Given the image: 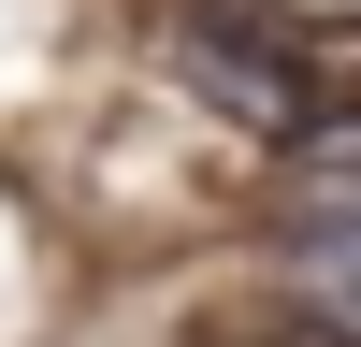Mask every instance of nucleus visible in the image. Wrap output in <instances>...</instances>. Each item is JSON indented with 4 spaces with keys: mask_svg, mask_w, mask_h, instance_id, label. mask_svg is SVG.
I'll list each match as a JSON object with an SVG mask.
<instances>
[{
    "mask_svg": "<svg viewBox=\"0 0 361 347\" xmlns=\"http://www.w3.org/2000/svg\"><path fill=\"white\" fill-rule=\"evenodd\" d=\"M159 58H173V73H188L217 116H231V130H275V145L304 130V58H289L260 15H217V0H188V15L159 29Z\"/></svg>",
    "mask_w": 361,
    "mask_h": 347,
    "instance_id": "f257e3e1",
    "label": "nucleus"
},
{
    "mask_svg": "<svg viewBox=\"0 0 361 347\" xmlns=\"http://www.w3.org/2000/svg\"><path fill=\"white\" fill-rule=\"evenodd\" d=\"M275 318L304 347H361V231H289L275 246Z\"/></svg>",
    "mask_w": 361,
    "mask_h": 347,
    "instance_id": "f03ea898",
    "label": "nucleus"
},
{
    "mask_svg": "<svg viewBox=\"0 0 361 347\" xmlns=\"http://www.w3.org/2000/svg\"><path fill=\"white\" fill-rule=\"evenodd\" d=\"M275 202L289 231H361V116H304L275 145Z\"/></svg>",
    "mask_w": 361,
    "mask_h": 347,
    "instance_id": "7ed1b4c3",
    "label": "nucleus"
}]
</instances>
